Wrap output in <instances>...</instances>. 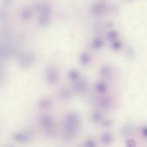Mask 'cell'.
I'll return each instance as SVG.
<instances>
[{"label": "cell", "mask_w": 147, "mask_h": 147, "mask_svg": "<svg viewBox=\"0 0 147 147\" xmlns=\"http://www.w3.org/2000/svg\"><path fill=\"white\" fill-rule=\"evenodd\" d=\"M108 3L104 0H98L94 2L90 7V13L94 16H103L108 11Z\"/></svg>", "instance_id": "6da1fadb"}, {"label": "cell", "mask_w": 147, "mask_h": 147, "mask_svg": "<svg viewBox=\"0 0 147 147\" xmlns=\"http://www.w3.org/2000/svg\"><path fill=\"white\" fill-rule=\"evenodd\" d=\"M104 45H105L104 40L99 36L94 37L90 41V47L94 50H100L104 47Z\"/></svg>", "instance_id": "277c9868"}, {"label": "cell", "mask_w": 147, "mask_h": 147, "mask_svg": "<svg viewBox=\"0 0 147 147\" xmlns=\"http://www.w3.org/2000/svg\"><path fill=\"white\" fill-rule=\"evenodd\" d=\"M127 1H129V0H127Z\"/></svg>", "instance_id": "e0dca14e"}, {"label": "cell", "mask_w": 147, "mask_h": 147, "mask_svg": "<svg viewBox=\"0 0 147 147\" xmlns=\"http://www.w3.org/2000/svg\"><path fill=\"white\" fill-rule=\"evenodd\" d=\"M90 119L94 123H101V121L104 119L103 118V115L98 111V110H95L91 113L90 115Z\"/></svg>", "instance_id": "9c48e42d"}, {"label": "cell", "mask_w": 147, "mask_h": 147, "mask_svg": "<svg viewBox=\"0 0 147 147\" xmlns=\"http://www.w3.org/2000/svg\"><path fill=\"white\" fill-rule=\"evenodd\" d=\"M123 47V42L119 40V39H116L113 41H111V44H110V48L113 50V51H120Z\"/></svg>", "instance_id": "8fae6325"}, {"label": "cell", "mask_w": 147, "mask_h": 147, "mask_svg": "<svg viewBox=\"0 0 147 147\" xmlns=\"http://www.w3.org/2000/svg\"><path fill=\"white\" fill-rule=\"evenodd\" d=\"M80 78H81V77H80V74H79V72L78 71L72 70V71H70V79L76 82V81L79 80Z\"/></svg>", "instance_id": "7c38bea8"}, {"label": "cell", "mask_w": 147, "mask_h": 147, "mask_svg": "<svg viewBox=\"0 0 147 147\" xmlns=\"http://www.w3.org/2000/svg\"><path fill=\"white\" fill-rule=\"evenodd\" d=\"M95 90L99 95H104L109 91V85L103 80L97 81L95 84Z\"/></svg>", "instance_id": "3957f363"}, {"label": "cell", "mask_w": 147, "mask_h": 147, "mask_svg": "<svg viewBox=\"0 0 147 147\" xmlns=\"http://www.w3.org/2000/svg\"><path fill=\"white\" fill-rule=\"evenodd\" d=\"M119 36H120V33L115 29L109 30L106 34V38L109 41H113V40H115L116 39H119Z\"/></svg>", "instance_id": "30bf717a"}, {"label": "cell", "mask_w": 147, "mask_h": 147, "mask_svg": "<svg viewBox=\"0 0 147 147\" xmlns=\"http://www.w3.org/2000/svg\"><path fill=\"white\" fill-rule=\"evenodd\" d=\"M141 134L142 135L145 137V138H147V126L146 127H144L141 130Z\"/></svg>", "instance_id": "2e32d148"}, {"label": "cell", "mask_w": 147, "mask_h": 147, "mask_svg": "<svg viewBox=\"0 0 147 147\" xmlns=\"http://www.w3.org/2000/svg\"><path fill=\"white\" fill-rule=\"evenodd\" d=\"M114 121L110 119H103L102 121H101V125L103 127H110L112 125H113Z\"/></svg>", "instance_id": "4fadbf2b"}, {"label": "cell", "mask_w": 147, "mask_h": 147, "mask_svg": "<svg viewBox=\"0 0 147 147\" xmlns=\"http://www.w3.org/2000/svg\"><path fill=\"white\" fill-rule=\"evenodd\" d=\"M100 76L102 78L109 79L113 76V69L109 65H103L100 69Z\"/></svg>", "instance_id": "5b68a950"}, {"label": "cell", "mask_w": 147, "mask_h": 147, "mask_svg": "<svg viewBox=\"0 0 147 147\" xmlns=\"http://www.w3.org/2000/svg\"><path fill=\"white\" fill-rule=\"evenodd\" d=\"M126 146L129 147L136 146H137V143H136L135 140H134V139H129V140H127V142H126Z\"/></svg>", "instance_id": "9a60e30c"}, {"label": "cell", "mask_w": 147, "mask_h": 147, "mask_svg": "<svg viewBox=\"0 0 147 147\" xmlns=\"http://www.w3.org/2000/svg\"><path fill=\"white\" fill-rule=\"evenodd\" d=\"M112 104H113V100L112 97L109 96H103L98 99V105L100 106L101 109H109L112 107Z\"/></svg>", "instance_id": "7a4b0ae2"}, {"label": "cell", "mask_w": 147, "mask_h": 147, "mask_svg": "<svg viewBox=\"0 0 147 147\" xmlns=\"http://www.w3.org/2000/svg\"><path fill=\"white\" fill-rule=\"evenodd\" d=\"M92 61V57L90 53L88 52H84L80 54L79 56V62L82 65H88L91 63Z\"/></svg>", "instance_id": "8992f818"}, {"label": "cell", "mask_w": 147, "mask_h": 147, "mask_svg": "<svg viewBox=\"0 0 147 147\" xmlns=\"http://www.w3.org/2000/svg\"><path fill=\"white\" fill-rule=\"evenodd\" d=\"M84 145L87 147L96 146V141H95L93 139H89V140H87L84 142Z\"/></svg>", "instance_id": "5bb4252c"}, {"label": "cell", "mask_w": 147, "mask_h": 147, "mask_svg": "<svg viewBox=\"0 0 147 147\" xmlns=\"http://www.w3.org/2000/svg\"><path fill=\"white\" fill-rule=\"evenodd\" d=\"M87 86H88L87 85V83L84 79H82V78H80L79 80L76 81L75 82V85H74L76 91L77 92H79V93L85 92L86 90H87Z\"/></svg>", "instance_id": "52a82bcc"}, {"label": "cell", "mask_w": 147, "mask_h": 147, "mask_svg": "<svg viewBox=\"0 0 147 147\" xmlns=\"http://www.w3.org/2000/svg\"><path fill=\"white\" fill-rule=\"evenodd\" d=\"M101 141L106 146L111 145L114 142V136L110 133H104L101 137Z\"/></svg>", "instance_id": "ba28073f"}]
</instances>
